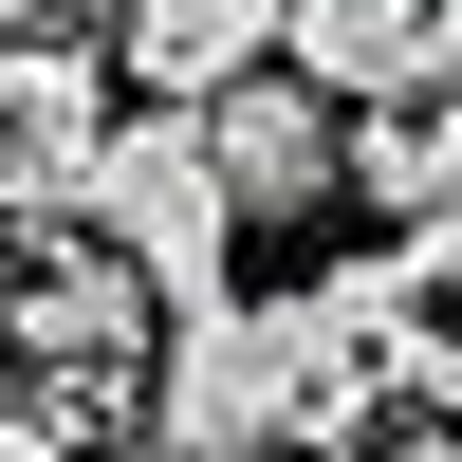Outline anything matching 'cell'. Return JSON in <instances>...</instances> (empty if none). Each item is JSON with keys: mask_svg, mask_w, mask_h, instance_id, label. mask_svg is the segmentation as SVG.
Segmentation results:
<instances>
[{"mask_svg": "<svg viewBox=\"0 0 462 462\" xmlns=\"http://www.w3.org/2000/svg\"><path fill=\"white\" fill-rule=\"evenodd\" d=\"M148 315L167 296L111 241H74V222H37L0 259V370H37V389H148Z\"/></svg>", "mask_w": 462, "mask_h": 462, "instance_id": "3957f363", "label": "cell"}, {"mask_svg": "<svg viewBox=\"0 0 462 462\" xmlns=\"http://www.w3.org/2000/svg\"><path fill=\"white\" fill-rule=\"evenodd\" d=\"M352 185H370V204H389L407 241L462 278V74H444V93H407L389 130H352Z\"/></svg>", "mask_w": 462, "mask_h": 462, "instance_id": "ba28073f", "label": "cell"}, {"mask_svg": "<svg viewBox=\"0 0 462 462\" xmlns=\"http://www.w3.org/2000/svg\"><path fill=\"white\" fill-rule=\"evenodd\" d=\"M259 56H278V0H111V74L167 93V111H204L222 74H259Z\"/></svg>", "mask_w": 462, "mask_h": 462, "instance_id": "52a82bcc", "label": "cell"}, {"mask_svg": "<svg viewBox=\"0 0 462 462\" xmlns=\"http://www.w3.org/2000/svg\"><path fill=\"white\" fill-rule=\"evenodd\" d=\"M278 74H315L333 111H407L462 74V0H278Z\"/></svg>", "mask_w": 462, "mask_h": 462, "instance_id": "8992f818", "label": "cell"}, {"mask_svg": "<svg viewBox=\"0 0 462 462\" xmlns=\"http://www.w3.org/2000/svg\"><path fill=\"white\" fill-rule=\"evenodd\" d=\"M389 407V352L352 333V296H185L148 333V444H241V462H333Z\"/></svg>", "mask_w": 462, "mask_h": 462, "instance_id": "6da1fadb", "label": "cell"}, {"mask_svg": "<svg viewBox=\"0 0 462 462\" xmlns=\"http://www.w3.org/2000/svg\"><path fill=\"white\" fill-rule=\"evenodd\" d=\"M56 222H74V241H111L167 315H185V296H222V259H241V204H222V167H204V111H167V93L93 130V167H74Z\"/></svg>", "mask_w": 462, "mask_h": 462, "instance_id": "7a4b0ae2", "label": "cell"}, {"mask_svg": "<svg viewBox=\"0 0 462 462\" xmlns=\"http://www.w3.org/2000/svg\"><path fill=\"white\" fill-rule=\"evenodd\" d=\"M204 167H222V204H241V222H315L333 185H352V130H333L315 74L259 56V74H222V93H204Z\"/></svg>", "mask_w": 462, "mask_h": 462, "instance_id": "277c9868", "label": "cell"}, {"mask_svg": "<svg viewBox=\"0 0 462 462\" xmlns=\"http://www.w3.org/2000/svg\"><path fill=\"white\" fill-rule=\"evenodd\" d=\"M0 37H111V0H0Z\"/></svg>", "mask_w": 462, "mask_h": 462, "instance_id": "9c48e42d", "label": "cell"}, {"mask_svg": "<svg viewBox=\"0 0 462 462\" xmlns=\"http://www.w3.org/2000/svg\"><path fill=\"white\" fill-rule=\"evenodd\" d=\"M111 111H130L111 37H0V204H37V222H56Z\"/></svg>", "mask_w": 462, "mask_h": 462, "instance_id": "5b68a950", "label": "cell"}]
</instances>
